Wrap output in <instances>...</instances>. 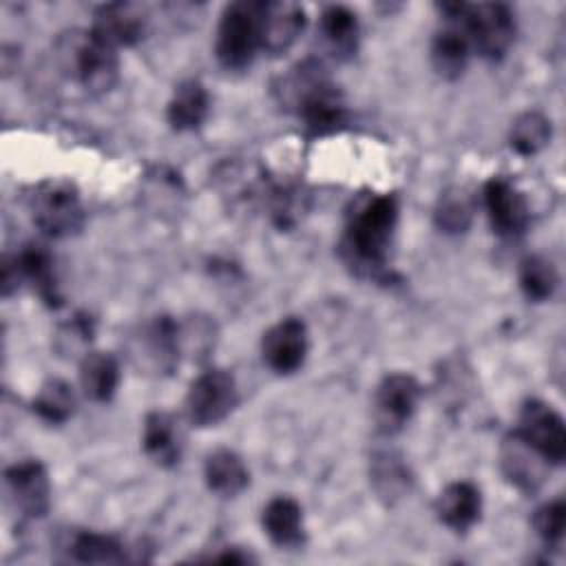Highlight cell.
Wrapping results in <instances>:
<instances>
[{"label": "cell", "mask_w": 566, "mask_h": 566, "mask_svg": "<svg viewBox=\"0 0 566 566\" xmlns=\"http://www.w3.org/2000/svg\"><path fill=\"white\" fill-rule=\"evenodd\" d=\"M318 38L334 60H352L358 51V15L345 4H329L318 18Z\"/></svg>", "instance_id": "19"}, {"label": "cell", "mask_w": 566, "mask_h": 566, "mask_svg": "<svg viewBox=\"0 0 566 566\" xmlns=\"http://www.w3.org/2000/svg\"><path fill=\"white\" fill-rule=\"evenodd\" d=\"M31 407L40 420L49 424H62L75 413L77 396L66 380L49 378L40 385Z\"/></svg>", "instance_id": "28"}, {"label": "cell", "mask_w": 566, "mask_h": 566, "mask_svg": "<svg viewBox=\"0 0 566 566\" xmlns=\"http://www.w3.org/2000/svg\"><path fill=\"white\" fill-rule=\"evenodd\" d=\"M564 524H566V502H564V497H555L551 502H544L533 513V528H535L537 537L551 548L562 546Z\"/></svg>", "instance_id": "33"}, {"label": "cell", "mask_w": 566, "mask_h": 566, "mask_svg": "<svg viewBox=\"0 0 566 566\" xmlns=\"http://www.w3.org/2000/svg\"><path fill=\"white\" fill-rule=\"evenodd\" d=\"M95 336V318L86 312L73 314L66 323H60L53 334V347L64 358L84 356L91 349V340Z\"/></svg>", "instance_id": "31"}, {"label": "cell", "mask_w": 566, "mask_h": 566, "mask_svg": "<svg viewBox=\"0 0 566 566\" xmlns=\"http://www.w3.org/2000/svg\"><path fill=\"white\" fill-rule=\"evenodd\" d=\"M33 223L53 239L73 237L84 228V206L80 190L69 179H44L27 195Z\"/></svg>", "instance_id": "6"}, {"label": "cell", "mask_w": 566, "mask_h": 566, "mask_svg": "<svg viewBox=\"0 0 566 566\" xmlns=\"http://www.w3.org/2000/svg\"><path fill=\"white\" fill-rule=\"evenodd\" d=\"M203 480L219 497H234L250 484V471L232 449H214L203 462Z\"/></svg>", "instance_id": "25"}, {"label": "cell", "mask_w": 566, "mask_h": 566, "mask_svg": "<svg viewBox=\"0 0 566 566\" xmlns=\"http://www.w3.org/2000/svg\"><path fill=\"white\" fill-rule=\"evenodd\" d=\"M369 482L385 504H394L409 493L413 475L398 451L378 449L369 460Z\"/></svg>", "instance_id": "22"}, {"label": "cell", "mask_w": 566, "mask_h": 566, "mask_svg": "<svg viewBox=\"0 0 566 566\" xmlns=\"http://www.w3.org/2000/svg\"><path fill=\"white\" fill-rule=\"evenodd\" d=\"M55 57L62 73L93 95L111 91L119 77L117 49L91 29L62 33L55 42Z\"/></svg>", "instance_id": "3"}, {"label": "cell", "mask_w": 566, "mask_h": 566, "mask_svg": "<svg viewBox=\"0 0 566 566\" xmlns=\"http://www.w3.org/2000/svg\"><path fill=\"white\" fill-rule=\"evenodd\" d=\"M261 524L272 544L281 548H298L305 544L303 509L290 495H276L263 506Z\"/></svg>", "instance_id": "20"}, {"label": "cell", "mask_w": 566, "mask_h": 566, "mask_svg": "<svg viewBox=\"0 0 566 566\" xmlns=\"http://www.w3.org/2000/svg\"><path fill=\"white\" fill-rule=\"evenodd\" d=\"M551 142V119L537 111H526L515 117L509 133L511 148L522 157H533Z\"/></svg>", "instance_id": "30"}, {"label": "cell", "mask_w": 566, "mask_h": 566, "mask_svg": "<svg viewBox=\"0 0 566 566\" xmlns=\"http://www.w3.org/2000/svg\"><path fill=\"white\" fill-rule=\"evenodd\" d=\"M517 281H520L522 294L528 301L542 303L555 294V290L559 285V274H557L555 263L551 259H546L544 254H528L520 263Z\"/></svg>", "instance_id": "29"}, {"label": "cell", "mask_w": 566, "mask_h": 566, "mask_svg": "<svg viewBox=\"0 0 566 566\" xmlns=\"http://www.w3.org/2000/svg\"><path fill=\"white\" fill-rule=\"evenodd\" d=\"M4 484L15 509L22 515L33 520L46 515L51 506V482L46 467L40 460L27 458L7 467Z\"/></svg>", "instance_id": "14"}, {"label": "cell", "mask_w": 566, "mask_h": 566, "mask_svg": "<svg viewBox=\"0 0 566 566\" xmlns=\"http://www.w3.org/2000/svg\"><path fill=\"white\" fill-rule=\"evenodd\" d=\"M210 113L208 88L199 80H184L175 86V93L166 106V119L172 130H197Z\"/></svg>", "instance_id": "23"}, {"label": "cell", "mask_w": 566, "mask_h": 566, "mask_svg": "<svg viewBox=\"0 0 566 566\" xmlns=\"http://www.w3.org/2000/svg\"><path fill=\"white\" fill-rule=\"evenodd\" d=\"M283 106L292 108L312 137L338 133L349 122V111L340 88L329 77L325 64L307 57L290 69L276 86Z\"/></svg>", "instance_id": "2"}, {"label": "cell", "mask_w": 566, "mask_h": 566, "mask_svg": "<svg viewBox=\"0 0 566 566\" xmlns=\"http://www.w3.org/2000/svg\"><path fill=\"white\" fill-rule=\"evenodd\" d=\"M482 513V495L473 482L458 480L447 484L436 497L438 520L455 533L469 531Z\"/></svg>", "instance_id": "18"}, {"label": "cell", "mask_w": 566, "mask_h": 566, "mask_svg": "<svg viewBox=\"0 0 566 566\" xmlns=\"http://www.w3.org/2000/svg\"><path fill=\"white\" fill-rule=\"evenodd\" d=\"M263 4L259 0H239L223 9L214 40V55L223 69L243 71L261 51Z\"/></svg>", "instance_id": "5"}, {"label": "cell", "mask_w": 566, "mask_h": 566, "mask_svg": "<svg viewBox=\"0 0 566 566\" xmlns=\"http://www.w3.org/2000/svg\"><path fill=\"white\" fill-rule=\"evenodd\" d=\"M142 447L159 467H175L181 460V433L175 418L166 411H150L144 418Z\"/></svg>", "instance_id": "24"}, {"label": "cell", "mask_w": 566, "mask_h": 566, "mask_svg": "<svg viewBox=\"0 0 566 566\" xmlns=\"http://www.w3.org/2000/svg\"><path fill=\"white\" fill-rule=\"evenodd\" d=\"M515 433L526 440L548 464H562L566 458L564 418L544 400L528 398L517 416Z\"/></svg>", "instance_id": "10"}, {"label": "cell", "mask_w": 566, "mask_h": 566, "mask_svg": "<svg viewBox=\"0 0 566 566\" xmlns=\"http://www.w3.org/2000/svg\"><path fill=\"white\" fill-rule=\"evenodd\" d=\"M128 358L144 374H170L179 358V323L166 314L137 327L128 338Z\"/></svg>", "instance_id": "8"}, {"label": "cell", "mask_w": 566, "mask_h": 566, "mask_svg": "<svg viewBox=\"0 0 566 566\" xmlns=\"http://www.w3.org/2000/svg\"><path fill=\"white\" fill-rule=\"evenodd\" d=\"M22 283H27L46 307L51 310L62 307L64 296L60 292L53 254L49 252L46 245L31 241V243H24L15 254L11 256L7 254L2 259V276H0L2 296H11Z\"/></svg>", "instance_id": "7"}, {"label": "cell", "mask_w": 566, "mask_h": 566, "mask_svg": "<svg viewBox=\"0 0 566 566\" xmlns=\"http://www.w3.org/2000/svg\"><path fill=\"white\" fill-rule=\"evenodd\" d=\"M420 385L411 374H387L374 394V422L382 436H396L416 413Z\"/></svg>", "instance_id": "11"}, {"label": "cell", "mask_w": 566, "mask_h": 566, "mask_svg": "<svg viewBox=\"0 0 566 566\" xmlns=\"http://www.w3.org/2000/svg\"><path fill=\"white\" fill-rule=\"evenodd\" d=\"M482 203L497 237L517 239L526 232L531 221L526 197L506 177H491L484 181Z\"/></svg>", "instance_id": "12"}, {"label": "cell", "mask_w": 566, "mask_h": 566, "mask_svg": "<svg viewBox=\"0 0 566 566\" xmlns=\"http://www.w3.org/2000/svg\"><path fill=\"white\" fill-rule=\"evenodd\" d=\"M146 11L133 2H111L102 4L95 15L93 24L88 27L97 38L108 42L115 49L137 44L146 33Z\"/></svg>", "instance_id": "15"}, {"label": "cell", "mask_w": 566, "mask_h": 566, "mask_svg": "<svg viewBox=\"0 0 566 566\" xmlns=\"http://www.w3.org/2000/svg\"><path fill=\"white\" fill-rule=\"evenodd\" d=\"M69 557L82 564H122L126 562L124 544L106 533L77 531L66 544Z\"/></svg>", "instance_id": "27"}, {"label": "cell", "mask_w": 566, "mask_h": 566, "mask_svg": "<svg viewBox=\"0 0 566 566\" xmlns=\"http://www.w3.org/2000/svg\"><path fill=\"white\" fill-rule=\"evenodd\" d=\"M307 325L298 316H285L265 329L261 338L263 363L279 376L298 371L307 358Z\"/></svg>", "instance_id": "13"}, {"label": "cell", "mask_w": 566, "mask_h": 566, "mask_svg": "<svg viewBox=\"0 0 566 566\" xmlns=\"http://www.w3.org/2000/svg\"><path fill=\"white\" fill-rule=\"evenodd\" d=\"M398 223V197L394 192L363 195L354 201L338 243L343 263L360 279L391 281L389 248Z\"/></svg>", "instance_id": "1"}, {"label": "cell", "mask_w": 566, "mask_h": 566, "mask_svg": "<svg viewBox=\"0 0 566 566\" xmlns=\"http://www.w3.org/2000/svg\"><path fill=\"white\" fill-rule=\"evenodd\" d=\"M80 387L93 402H108L119 387V363L108 352H88L80 358Z\"/></svg>", "instance_id": "26"}, {"label": "cell", "mask_w": 566, "mask_h": 566, "mask_svg": "<svg viewBox=\"0 0 566 566\" xmlns=\"http://www.w3.org/2000/svg\"><path fill=\"white\" fill-rule=\"evenodd\" d=\"M239 402L237 380L226 369H206L188 387L186 416L195 427H214L226 420Z\"/></svg>", "instance_id": "9"}, {"label": "cell", "mask_w": 566, "mask_h": 566, "mask_svg": "<svg viewBox=\"0 0 566 566\" xmlns=\"http://www.w3.org/2000/svg\"><path fill=\"white\" fill-rule=\"evenodd\" d=\"M471 219H473V208L460 190H451L440 197L436 208V226L442 232L460 234L471 226Z\"/></svg>", "instance_id": "32"}, {"label": "cell", "mask_w": 566, "mask_h": 566, "mask_svg": "<svg viewBox=\"0 0 566 566\" xmlns=\"http://www.w3.org/2000/svg\"><path fill=\"white\" fill-rule=\"evenodd\" d=\"M442 29L431 40V64L444 80H458L471 57V44L464 29L449 18H442Z\"/></svg>", "instance_id": "21"}, {"label": "cell", "mask_w": 566, "mask_h": 566, "mask_svg": "<svg viewBox=\"0 0 566 566\" xmlns=\"http://www.w3.org/2000/svg\"><path fill=\"white\" fill-rule=\"evenodd\" d=\"M500 467L504 478L520 491L524 493H533L542 486L546 471H548V462L526 442L522 440L515 429L502 440L500 447Z\"/></svg>", "instance_id": "16"}, {"label": "cell", "mask_w": 566, "mask_h": 566, "mask_svg": "<svg viewBox=\"0 0 566 566\" xmlns=\"http://www.w3.org/2000/svg\"><path fill=\"white\" fill-rule=\"evenodd\" d=\"M305 29V9L296 2L279 0L263 4L261 18V51L281 55L298 40Z\"/></svg>", "instance_id": "17"}, {"label": "cell", "mask_w": 566, "mask_h": 566, "mask_svg": "<svg viewBox=\"0 0 566 566\" xmlns=\"http://www.w3.org/2000/svg\"><path fill=\"white\" fill-rule=\"evenodd\" d=\"M442 18L455 20L471 44V51L489 62L502 60L515 42V15L504 2H442Z\"/></svg>", "instance_id": "4"}]
</instances>
